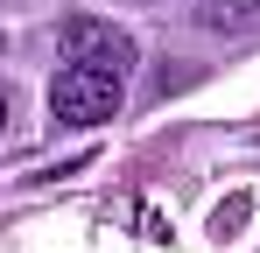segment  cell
<instances>
[{
    "label": "cell",
    "instance_id": "obj_1",
    "mask_svg": "<svg viewBox=\"0 0 260 253\" xmlns=\"http://www.w3.org/2000/svg\"><path fill=\"white\" fill-rule=\"evenodd\" d=\"M120 71H99V64H71L63 78L49 84V120H63V126H99V120H113L120 113Z\"/></svg>",
    "mask_w": 260,
    "mask_h": 253
},
{
    "label": "cell",
    "instance_id": "obj_2",
    "mask_svg": "<svg viewBox=\"0 0 260 253\" xmlns=\"http://www.w3.org/2000/svg\"><path fill=\"white\" fill-rule=\"evenodd\" d=\"M56 42H63L71 64H99V71H120V78H127V64H134V36L113 28V21H91V14H71L56 28Z\"/></svg>",
    "mask_w": 260,
    "mask_h": 253
},
{
    "label": "cell",
    "instance_id": "obj_3",
    "mask_svg": "<svg viewBox=\"0 0 260 253\" xmlns=\"http://www.w3.org/2000/svg\"><path fill=\"white\" fill-rule=\"evenodd\" d=\"M246 218H253V197H246V190H232V197L211 211V239H239V232H246Z\"/></svg>",
    "mask_w": 260,
    "mask_h": 253
}]
</instances>
